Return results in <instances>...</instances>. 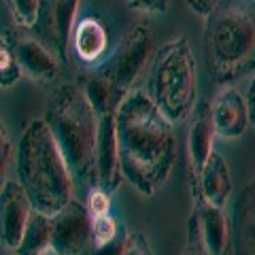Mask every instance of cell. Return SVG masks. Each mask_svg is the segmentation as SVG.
I'll return each instance as SVG.
<instances>
[{
    "label": "cell",
    "mask_w": 255,
    "mask_h": 255,
    "mask_svg": "<svg viewBox=\"0 0 255 255\" xmlns=\"http://www.w3.org/2000/svg\"><path fill=\"white\" fill-rule=\"evenodd\" d=\"M151 98L172 124L194 115L198 107V77L187 36L170 38L155 53Z\"/></svg>",
    "instance_id": "5b68a950"
},
{
    "label": "cell",
    "mask_w": 255,
    "mask_h": 255,
    "mask_svg": "<svg viewBox=\"0 0 255 255\" xmlns=\"http://www.w3.org/2000/svg\"><path fill=\"white\" fill-rule=\"evenodd\" d=\"M128 238H130L128 228L122 223V226H119V232L115 234V238H111L109 243L100 245V247H94V255H124L126 247H128Z\"/></svg>",
    "instance_id": "603a6c76"
},
{
    "label": "cell",
    "mask_w": 255,
    "mask_h": 255,
    "mask_svg": "<svg viewBox=\"0 0 255 255\" xmlns=\"http://www.w3.org/2000/svg\"><path fill=\"white\" fill-rule=\"evenodd\" d=\"M191 191H194V198H204L206 202L223 209V204L232 194V177H230L228 162L221 153L213 151V155L200 172V179L191 185Z\"/></svg>",
    "instance_id": "9a60e30c"
},
{
    "label": "cell",
    "mask_w": 255,
    "mask_h": 255,
    "mask_svg": "<svg viewBox=\"0 0 255 255\" xmlns=\"http://www.w3.org/2000/svg\"><path fill=\"white\" fill-rule=\"evenodd\" d=\"M122 159H119V138H117V113H107L98 117V145H96V166L94 185L105 191H115L122 183Z\"/></svg>",
    "instance_id": "9c48e42d"
},
{
    "label": "cell",
    "mask_w": 255,
    "mask_h": 255,
    "mask_svg": "<svg viewBox=\"0 0 255 255\" xmlns=\"http://www.w3.org/2000/svg\"><path fill=\"white\" fill-rule=\"evenodd\" d=\"M32 213H34V206L21 183L4 181L2 194H0V238H2L4 249H19Z\"/></svg>",
    "instance_id": "ba28073f"
},
{
    "label": "cell",
    "mask_w": 255,
    "mask_h": 255,
    "mask_svg": "<svg viewBox=\"0 0 255 255\" xmlns=\"http://www.w3.org/2000/svg\"><path fill=\"white\" fill-rule=\"evenodd\" d=\"M51 234H53L51 217L41 211H34L28 221V228L21 238L19 249L15 253L17 255H43L47 249H51Z\"/></svg>",
    "instance_id": "d6986e66"
},
{
    "label": "cell",
    "mask_w": 255,
    "mask_h": 255,
    "mask_svg": "<svg viewBox=\"0 0 255 255\" xmlns=\"http://www.w3.org/2000/svg\"><path fill=\"white\" fill-rule=\"evenodd\" d=\"M119 223L113 215H100V217H94V228H92V238H94V247H100L109 243L111 238H115V234L119 232Z\"/></svg>",
    "instance_id": "7402d4cb"
},
{
    "label": "cell",
    "mask_w": 255,
    "mask_h": 255,
    "mask_svg": "<svg viewBox=\"0 0 255 255\" xmlns=\"http://www.w3.org/2000/svg\"><path fill=\"white\" fill-rule=\"evenodd\" d=\"M70 41L79 60L85 64H96L109 49V32L98 17H83L75 26Z\"/></svg>",
    "instance_id": "e0dca14e"
},
{
    "label": "cell",
    "mask_w": 255,
    "mask_h": 255,
    "mask_svg": "<svg viewBox=\"0 0 255 255\" xmlns=\"http://www.w3.org/2000/svg\"><path fill=\"white\" fill-rule=\"evenodd\" d=\"M172 126L145 90H130L117 109L122 172L147 198L168 179L177 159Z\"/></svg>",
    "instance_id": "6da1fadb"
},
{
    "label": "cell",
    "mask_w": 255,
    "mask_h": 255,
    "mask_svg": "<svg viewBox=\"0 0 255 255\" xmlns=\"http://www.w3.org/2000/svg\"><path fill=\"white\" fill-rule=\"evenodd\" d=\"M213 122L217 134L223 138H238L247 132V126L251 124L249 109H247V100L236 87H228L213 102Z\"/></svg>",
    "instance_id": "5bb4252c"
},
{
    "label": "cell",
    "mask_w": 255,
    "mask_h": 255,
    "mask_svg": "<svg viewBox=\"0 0 255 255\" xmlns=\"http://www.w3.org/2000/svg\"><path fill=\"white\" fill-rule=\"evenodd\" d=\"M9 45L17 55L19 66L23 75H28V79L36 83H53L58 79L62 60L55 58L43 43H38L36 38L17 36Z\"/></svg>",
    "instance_id": "4fadbf2b"
},
{
    "label": "cell",
    "mask_w": 255,
    "mask_h": 255,
    "mask_svg": "<svg viewBox=\"0 0 255 255\" xmlns=\"http://www.w3.org/2000/svg\"><path fill=\"white\" fill-rule=\"evenodd\" d=\"M87 209H90L92 217H100V215H109L111 211V194L102 187H92L90 198H87Z\"/></svg>",
    "instance_id": "cb8c5ba5"
},
{
    "label": "cell",
    "mask_w": 255,
    "mask_h": 255,
    "mask_svg": "<svg viewBox=\"0 0 255 255\" xmlns=\"http://www.w3.org/2000/svg\"><path fill=\"white\" fill-rule=\"evenodd\" d=\"M79 85L85 92V96L90 98L92 107L96 109V113L107 115V113H117L119 105L126 96H122L111 83H107L96 70H90V73H81L79 75Z\"/></svg>",
    "instance_id": "ac0fdd59"
},
{
    "label": "cell",
    "mask_w": 255,
    "mask_h": 255,
    "mask_svg": "<svg viewBox=\"0 0 255 255\" xmlns=\"http://www.w3.org/2000/svg\"><path fill=\"white\" fill-rule=\"evenodd\" d=\"M189 219L196 223L211 255H230L232 230H230V221L221 206L206 202L204 198H194V211H191Z\"/></svg>",
    "instance_id": "8fae6325"
},
{
    "label": "cell",
    "mask_w": 255,
    "mask_h": 255,
    "mask_svg": "<svg viewBox=\"0 0 255 255\" xmlns=\"http://www.w3.org/2000/svg\"><path fill=\"white\" fill-rule=\"evenodd\" d=\"M151 53H153V30H151L149 23L138 21L122 38V43L117 45L113 55L94 70L107 83L113 85L122 96H128V92L132 90L134 79L142 73Z\"/></svg>",
    "instance_id": "8992f818"
},
{
    "label": "cell",
    "mask_w": 255,
    "mask_h": 255,
    "mask_svg": "<svg viewBox=\"0 0 255 255\" xmlns=\"http://www.w3.org/2000/svg\"><path fill=\"white\" fill-rule=\"evenodd\" d=\"M17 177L34 211L58 215L73 198V170L45 119H32L17 147Z\"/></svg>",
    "instance_id": "7a4b0ae2"
},
{
    "label": "cell",
    "mask_w": 255,
    "mask_h": 255,
    "mask_svg": "<svg viewBox=\"0 0 255 255\" xmlns=\"http://www.w3.org/2000/svg\"><path fill=\"white\" fill-rule=\"evenodd\" d=\"M21 75L23 70L17 62V55H15L9 43L2 41V45H0V85H2V90L15 85Z\"/></svg>",
    "instance_id": "44dd1931"
},
{
    "label": "cell",
    "mask_w": 255,
    "mask_h": 255,
    "mask_svg": "<svg viewBox=\"0 0 255 255\" xmlns=\"http://www.w3.org/2000/svg\"><path fill=\"white\" fill-rule=\"evenodd\" d=\"M43 255H62V253H60V251H55L53 247H51V249H47V251H45Z\"/></svg>",
    "instance_id": "4dcf8cb0"
},
{
    "label": "cell",
    "mask_w": 255,
    "mask_h": 255,
    "mask_svg": "<svg viewBox=\"0 0 255 255\" xmlns=\"http://www.w3.org/2000/svg\"><path fill=\"white\" fill-rule=\"evenodd\" d=\"M124 255H153L151 253L147 236L142 232H132L130 238H128V247H126Z\"/></svg>",
    "instance_id": "484cf974"
},
{
    "label": "cell",
    "mask_w": 255,
    "mask_h": 255,
    "mask_svg": "<svg viewBox=\"0 0 255 255\" xmlns=\"http://www.w3.org/2000/svg\"><path fill=\"white\" fill-rule=\"evenodd\" d=\"M11 136L9 132H6V128L2 126V130H0V166H2V179L6 181V170H9V164H11Z\"/></svg>",
    "instance_id": "83f0119b"
},
{
    "label": "cell",
    "mask_w": 255,
    "mask_h": 255,
    "mask_svg": "<svg viewBox=\"0 0 255 255\" xmlns=\"http://www.w3.org/2000/svg\"><path fill=\"white\" fill-rule=\"evenodd\" d=\"M183 255H211V251L206 249V245L202 241L200 232H198L196 223L194 221H187V247H185V253Z\"/></svg>",
    "instance_id": "d4e9b609"
},
{
    "label": "cell",
    "mask_w": 255,
    "mask_h": 255,
    "mask_svg": "<svg viewBox=\"0 0 255 255\" xmlns=\"http://www.w3.org/2000/svg\"><path fill=\"white\" fill-rule=\"evenodd\" d=\"M170 0H128V6L136 11H145V13H166Z\"/></svg>",
    "instance_id": "4316f807"
},
{
    "label": "cell",
    "mask_w": 255,
    "mask_h": 255,
    "mask_svg": "<svg viewBox=\"0 0 255 255\" xmlns=\"http://www.w3.org/2000/svg\"><path fill=\"white\" fill-rule=\"evenodd\" d=\"M247 109H249V119L255 126V77L249 83V92H247Z\"/></svg>",
    "instance_id": "f546056e"
},
{
    "label": "cell",
    "mask_w": 255,
    "mask_h": 255,
    "mask_svg": "<svg viewBox=\"0 0 255 255\" xmlns=\"http://www.w3.org/2000/svg\"><path fill=\"white\" fill-rule=\"evenodd\" d=\"M45 122L53 132L64 157L79 181L94 183L98 113L79 83H64L45 107Z\"/></svg>",
    "instance_id": "277c9868"
},
{
    "label": "cell",
    "mask_w": 255,
    "mask_h": 255,
    "mask_svg": "<svg viewBox=\"0 0 255 255\" xmlns=\"http://www.w3.org/2000/svg\"><path fill=\"white\" fill-rule=\"evenodd\" d=\"M79 4L81 0H45L36 23V30L55 45L62 62H66L68 55V43L73 38Z\"/></svg>",
    "instance_id": "30bf717a"
},
{
    "label": "cell",
    "mask_w": 255,
    "mask_h": 255,
    "mask_svg": "<svg viewBox=\"0 0 255 255\" xmlns=\"http://www.w3.org/2000/svg\"><path fill=\"white\" fill-rule=\"evenodd\" d=\"M13 19L23 28H36L45 0H4Z\"/></svg>",
    "instance_id": "ffe728a7"
},
{
    "label": "cell",
    "mask_w": 255,
    "mask_h": 255,
    "mask_svg": "<svg viewBox=\"0 0 255 255\" xmlns=\"http://www.w3.org/2000/svg\"><path fill=\"white\" fill-rule=\"evenodd\" d=\"M217 134V128L213 122V107L209 102H200L194 111L189 136H187V151H189V174L191 185L200 179L202 168L213 155V138Z\"/></svg>",
    "instance_id": "7c38bea8"
},
{
    "label": "cell",
    "mask_w": 255,
    "mask_h": 255,
    "mask_svg": "<svg viewBox=\"0 0 255 255\" xmlns=\"http://www.w3.org/2000/svg\"><path fill=\"white\" fill-rule=\"evenodd\" d=\"M51 223V247L62 255H79L92 238L94 217L90 209L79 200H70L58 215H53Z\"/></svg>",
    "instance_id": "52a82bcc"
},
{
    "label": "cell",
    "mask_w": 255,
    "mask_h": 255,
    "mask_svg": "<svg viewBox=\"0 0 255 255\" xmlns=\"http://www.w3.org/2000/svg\"><path fill=\"white\" fill-rule=\"evenodd\" d=\"M204 62L215 83L255 70V0H217L204 26Z\"/></svg>",
    "instance_id": "3957f363"
},
{
    "label": "cell",
    "mask_w": 255,
    "mask_h": 255,
    "mask_svg": "<svg viewBox=\"0 0 255 255\" xmlns=\"http://www.w3.org/2000/svg\"><path fill=\"white\" fill-rule=\"evenodd\" d=\"M185 2L189 4V9L202 15V17H209L211 11L215 9V4H217V0H185Z\"/></svg>",
    "instance_id": "f1b7e54d"
},
{
    "label": "cell",
    "mask_w": 255,
    "mask_h": 255,
    "mask_svg": "<svg viewBox=\"0 0 255 255\" xmlns=\"http://www.w3.org/2000/svg\"><path fill=\"white\" fill-rule=\"evenodd\" d=\"M232 243L236 255H255V179L236 198Z\"/></svg>",
    "instance_id": "2e32d148"
}]
</instances>
